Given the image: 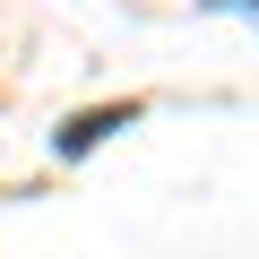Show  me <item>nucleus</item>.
Segmentation results:
<instances>
[{"label":"nucleus","instance_id":"nucleus-1","mask_svg":"<svg viewBox=\"0 0 259 259\" xmlns=\"http://www.w3.org/2000/svg\"><path fill=\"white\" fill-rule=\"evenodd\" d=\"M121 121H130V104H121V112H87V121H69V130H61V147L78 156V147H95L104 130H121Z\"/></svg>","mask_w":259,"mask_h":259}]
</instances>
